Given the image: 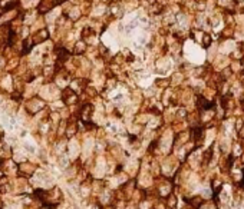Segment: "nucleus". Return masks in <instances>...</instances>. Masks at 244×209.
Masks as SVG:
<instances>
[{"label": "nucleus", "mask_w": 244, "mask_h": 209, "mask_svg": "<svg viewBox=\"0 0 244 209\" xmlns=\"http://www.w3.org/2000/svg\"><path fill=\"white\" fill-rule=\"evenodd\" d=\"M200 106L204 109V110H208V109H214V106H215V103L214 102H208V101H205L204 97H200Z\"/></svg>", "instance_id": "f257e3e1"}, {"label": "nucleus", "mask_w": 244, "mask_h": 209, "mask_svg": "<svg viewBox=\"0 0 244 209\" xmlns=\"http://www.w3.org/2000/svg\"><path fill=\"white\" fill-rule=\"evenodd\" d=\"M201 136H203V128H192V138L198 140Z\"/></svg>", "instance_id": "f03ea898"}, {"label": "nucleus", "mask_w": 244, "mask_h": 209, "mask_svg": "<svg viewBox=\"0 0 244 209\" xmlns=\"http://www.w3.org/2000/svg\"><path fill=\"white\" fill-rule=\"evenodd\" d=\"M240 186L244 188V172H243V179H241V182H240Z\"/></svg>", "instance_id": "7ed1b4c3"}]
</instances>
